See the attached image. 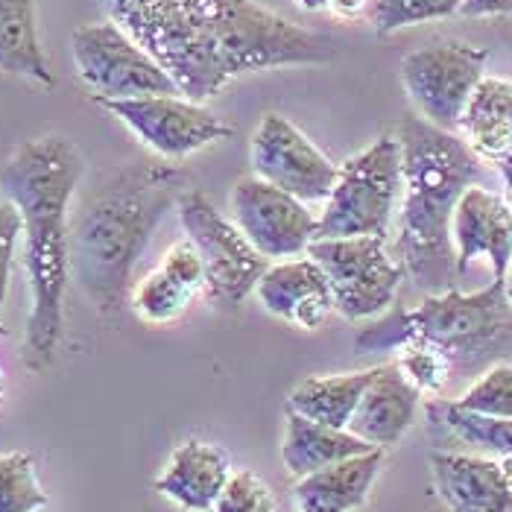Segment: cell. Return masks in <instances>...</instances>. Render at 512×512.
I'll return each mask as SVG.
<instances>
[{
  "label": "cell",
  "mask_w": 512,
  "mask_h": 512,
  "mask_svg": "<svg viewBox=\"0 0 512 512\" xmlns=\"http://www.w3.org/2000/svg\"><path fill=\"white\" fill-rule=\"evenodd\" d=\"M372 381V369L343 372V375H316L293 387L287 398V410L299 413L311 422H322L331 428H346L355 416L357 404Z\"/></svg>",
  "instance_id": "cell-24"
},
{
  "label": "cell",
  "mask_w": 512,
  "mask_h": 512,
  "mask_svg": "<svg viewBox=\"0 0 512 512\" xmlns=\"http://www.w3.org/2000/svg\"><path fill=\"white\" fill-rule=\"evenodd\" d=\"M255 293L267 314L278 316L302 331L322 328L328 316L334 314L331 284L311 255L270 264Z\"/></svg>",
  "instance_id": "cell-18"
},
{
  "label": "cell",
  "mask_w": 512,
  "mask_h": 512,
  "mask_svg": "<svg viewBox=\"0 0 512 512\" xmlns=\"http://www.w3.org/2000/svg\"><path fill=\"white\" fill-rule=\"evenodd\" d=\"M185 188V173L173 164H129L71 217V276L103 316L126 305L141 255Z\"/></svg>",
  "instance_id": "cell-3"
},
{
  "label": "cell",
  "mask_w": 512,
  "mask_h": 512,
  "mask_svg": "<svg viewBox=\"0 0 512 512\" xmlns=\"http://www.w3.org/2000/svg\"><path fill=\"white\" fill-rule=\"evenodd\" d=\"M156 156L164 161H182L199 150L229 141L235 129L202 103H194L182 94L167 97H132V100H97Z\"/></svg>",
  "instance_id": "cell-11"
},
{
  "label": "cell",
  "mask_w": 512,
  "mask_h": 512,
  "mask_svg": "<svg viewBox=\"0 0 512 512\" xmlns=\"http://www.w3.org/2000/svg\"><path fill=\"white\" fill-rule=\"evenodd\" d=\"M401 194L404 173L398 138L381 135L375 144L340 164L337 185L319 214L316 237H387Z\"/></svg>",
  "instance_id": "cell-6"
},
{
  "label": "cell",
  "mask_w": 512,
  "mask_h": 512,
  "mask_svg": "<svg viewBox=\"0 0 512 512\" xmlns=\"http://www.w3.org/2000/svg\"><path fill=\"white\" fill-rule=\"evenodd\" d=\"M457 132L486 164H498L507 156L512 147V79H480Z\"/></svg>",
  "instance_id": "cell-22"
},
{
  "label": "cell",
  "mask_w": 512,
  "mask_h": 512,
  "mask_svg": "<svg viewBox=\"0 0 512 512\" xmlns=\"http://www.w3.org/2000/svg\"><path fill=\"white\" fill-rule=\"evenodd\" d=\"M47 492L39 483L30 451L0 454V512H39L47 507Z\"/></svg>",
  "instance_id": "cell-26"
},
{
  "label": "cell",
  "mask_w": 512,
  "mask_h": 512,
  "mask_svg": "<svg viewBox=\"0 0 512 512\" xmlns=\"http://www.w3.org/2000/svg\"><path fill=\"white\" fill-rule=\"evenodd\" d=\"M395 138L404 173L395 252L404 276L425 296L454 290L460 276L451 220L460 197L480 182L483 161L463 135L439 129L419 115H404Z\"/></svg>",
  "instance_id": "cell-4"
},
{
  "label": "cell",
  "mask_w": 512,
  "mask_h": 512,
  "mask_svg": "<svg viewBox=\"0 0 512 512\" xmlns=\"http://www.w3.org/2000/svg\"><path fill=\"white\" fill-rule=\"evenodd\" d=\"M232 474L229 451L214 442L188 439L173 448L164 472L158 474L156 492L182 510L211 512Z\"/></svg>",
  "instance_id": "cell-19"
},
{
  "label": "cell",
  "mask_w": 512,
  "mask_h": 512,
  "mask_svg": "<svg viewBox=\"0 0 512 512\" xmlns=\"http://www.w3.org/2000/svg\"><path fill=\"white\" fill-rule=\"evenodd\" d=\"M419 404H422V393L404 375L398 360L381 363L372 369V381L357 404L349 431L363 442H369L372 448L387 451L413 428Z\"/></svg>",
  "instance_id": "cell-17"
},
{
  "label": "cell",
  "mask_w": 512,
  "mask_h": 512,
  "mask_svg": "<svg viewBox=\"0 0 512 512\" xmlns=\"http://www.w3.org/2000/svg\"><path fill=\"white\" fill-rule=\"evenodd\" d=\"M305 12H322V9H328V0H296Z\"/></svg>",
  "instance_id": "cell-35"
},
{
  "label": "cell",
  "mask_w": 512,
  "mask_h": 512,
  "mask_svg": "<svg viewBox=\"0 0 512 512\" xmlns=\"http://www.w3.org/2000/svg\"><path fill=\"white\" fill-rule=\"evenodd\" d=\"M398 366L404 369V375L419 387V393L439 395L448 390V384L454 381V369L451 360L442 355L439 349L428 346V343H404L398 349Z\"/></svg>",
  "instance_id": "cell-29"
},
{
  "label": "cell",
  "mask_w": 512,
  "mask_h": 512,
  "mask_svg": "<svg viewBox=\"0 0 512 512\" xmlns=\"http://www.w3.org/2000/svg\"><path fill=\"white\" fill-rule=\"evenodd\" d=\"M510 205H512V185H510Z\"/></svg>",
  "instance_id": "cell-38"
},
{
  "label": "cell",
  "mask_w": 512,
  "mask_h": 512,
  "mask_svg": "<svg viewBox=\"0 0 512 512\" xmlns=\"http://www.w3.org/2000/svg\"><path fill=\"white\" fill-rule=\"evenodd\" d=\"M428 343L451 360L454 378L483 375L495 363L512 360V302L507 281L492 278L477 293L445 290L425 296L410 311H393L363 328L355 346L360 355L401 349L404 343Z\"/></svg>",
  "instance_id": "cell-5"
},
{
  "label": "cell",
  "mask_w": 512,
  "mask_h": 512,
  "mask_svg": "<svg viewBox=\"0 0 512 512\" xmlns=\"http://www.w3.org/2000/svg\"><path fill=\"white\" fill-rule=\"evenodd\" d=\"M428 416L436 428L457 436L466 445H477L495 457H512V419L480 416L472 410H463L457 401H445V398H434L428 404Z\"/></svg>",
  "instance_id": "cell-25"
},
{
  "label": "cell",
  "mask_w": 512,
  "mask_h": 512,
  "mask_svg": "<svg viewBox=\"0 0 512 512\" xmlns=\"http://www.w3.org/2000/svg\"><path fill=\"white\" fill-rule=\"evenodd\" d=\"M369 451H375V448L369 442H363L360 436L352 434V431L311 422V419L287 410V431H284L281 457H284L287 472L293 474L296 480L322 472L328 466H337L343 460L369 454Z\"/></svg>",
  "instance_id": "cell-21"
},
{
  "label": "cell",
  "mask_w": 512,
  "mask_h": 512,
  "mask_svg": "<svg viewBox=\"0 0 512 512\" xmlns=\"http://www.w3.org/2000/svg\"><path fill=\"white\" fill-rule=\"evenodd\" d=\"M85 176V158L68 138L44 135L21 144L0 170V194L21 211L30 316L24 363L44 372L65 334L71 278V202Z\"/></svg>",
  "instance_id": "cell-2"
},
{
  "label": "cell",
  "mask_w": 512,
  "mask_h": 512,
  "mask_svg": "<svg viewBox=\"0 0 512 512\" xmlns=\"http://www.w3.org/2000/svg\"><path fill=\"white\" fill-rule=\"evenodd\" d=\"M18 240H21V211L9 199L0 197V316H3V305H6V293H9Z\"/></svg>",
  "instance_id": "cell-31"
},
{
  "label": "cell",
  "mask_w": 512,
  "mask_h": 512,
  "mask_svg": "<svg viewBox=\"0 0 512 512\" xmlns=\"http://www.w3.org/2000/svg\"><path fill=\"white\" fill-rule=\"evenodd\" d=\"M460 15H466V18H498V15H512V0H463Z\"/></svg>",
  "instance_id": "cell-32"
},
{
  "label": "cell",
  "mask_w": 512,
  "mask_h": 512,
  "mask_svg": "<svg viewBox=\"0 0 512 512\" xmlns=\"http://www.w3.org/2000/svg\"><path fill=\"white\" fill-rule=\"evenodd\" d=\"M109 12L194 103H208L243 74L337 56L334 41L258 0H109Z\"/></svg>",
  "instance_id": "cell-1"
},
{
  "label": "cell",
  "mask_w": 512,
  "mask_h": 512,
  "mask_svg": "<svg viewBox=\"0 0 512 512\" xmlns=\"http://www.w3.org/2000/svg\"><path fill=\"white\" fill-rule=\"evenodd\" d=\"M179 223L205 264V299L226 314L240 311L246 296L270 270V261L240 232L235 220L214 208L197 188H185L176 202Z\"/></svg>",
  "instance_id": "cell-7"
},
{
  "label": "cell",
  "mask_w": 512,
  "mask_h": 512,
  "mask_svg": "<svg viewBox=\"0 0 512 512\" xmlns=\"http://www.w3.org/2000/svg\"><path fill=\"white\" fill-rule=\"evenodd\" d=\"M199 296H205V264L185 237L164 252L156 270L135 281L129 305L147 325H170L188 314Z\"/></svg>",
  "instance_id": "cell-16"
},
{
  "label": "cell",
  "mask_w": 512,
  "mask_h": 512,
  "mask_svg": "<svg viewBox=\"0 0 512 512\" xmlns=\"http://www.w3.org/2000/svg\"><path fill=\"white\" fill-rule=\"evenodd\" d=\"M0 71L44 88L56 85L39 39L36 0H0Z\"/></svg>",
  "instance_id": "cell-23"
},
{
  "label": "cell",
  "mask_w": 512,
  "mask_h": 512,
  "mask_svg": "<svg viewBox=\"0 0 512 512\" xmlns=\"http://www.w3.org/2000/svg\"><path fill=\"white\" fill-rule=\"evenodd\" d=\"M451 240L457 276L469 273L474 258H489L495 278L507 281L512 267V205L501 194L472 185L457 202Z\"/></svg>",
  "instance_id": "cell-14"
},
{
  "label": "cell",
  "mask_w": 512,
  "mask_h": 512,
  "mask_svg": "<svg viewBox=\"0 0 512 512\" xmlns=\"http://www.w3.org/2000/svg\"><path fill=\"white\" fill-rule=\"evenodd\" d=\"M489 50L466 41H436L401 62V82L419 118L457 132L474 88L486 77Z\"/></svg>",
  "instance_id": "cell-10"
},
{
  "label": "cell",
  "mask_w": 512,
  "mask_h": 512,
  "mask_svg": "<svg viewBox=\"0 0 512 512\" xmlns=\"http://www.w3.org/2000/svg\"><path fill=\"white\" fill-rule=\"evenodd\" d=\"M372 0H328V9L340 18H360L369 12Z\"/></svg>",
  "instance_id": "cell-33"
},
{
  "label": "cell",
  "mask_w": 512,
  "mask_h": 512,
  "mask_svg": "<svg viewBox=\"0 0 512 512\" xmlns=\"http://www.w3.org/2000/svg\"><path fill=\"white\" fill-rule=\"evenodd\" d=\"M384 466V451L375 448L322 472L308 474L293 486L296 512H355L366 507L369 492Z\"/></svg>",
  "instance_id": "cell-20"
},
{
  "label": "cell",
  "mask_w": 512,
  "mask_h": 512,
  "mask_svg": "<svg viewBox=\"0 0 512 512\" xmlns=\"http://www.w3.org/2000/svg\"><path fill=\"white\" fill-rule=\"evenodd\" d=\"M211 512H278L270 483L252 469H237Z\"/></svg>",
  "instance_id": "cell-30"
},
{
  "label": "cell",
  "mask_w": 512,
  "mask_h": 512,
  "mask_svg": "<svg viewBox=\"0 0 512 512\" xmlns=\"http://www.w3.org/2000/svg\"><path fill=\"white\" fill-rule=\"evenodd\" d=\"M431 474L448 512H512V457L434 451Z\"/></svg>",
  "instance_id": "cell-15"
},
{
  "label": "cell",
  "mask_w": 512,
  "mask_h": 512,
  "mask_svg": "<svg viewBox=\"0 0 512 512\" xmlns=\"http://www.w3.org/2000/svg\"><path fill=\"white\" fill-rule=\"evenodd\" d=\"M460 6L463 0H372L366 18L375 27V33L390 36L404 27L451 18L460 12Z\"/></svg>",
  "instance_id": "cell-27"
},
{
  "label": "cell",
  "mask_w": 512,
  "mask_h": 512,
  "mask_svg": "<svg viewBox=\"0 0 512 512\" xmlns=\"http://www.w3.org/2000/svg\"><path fill=\"white\" fill-rule=\"evenodd\" d=\"M0 401H3V366H0Z\"/></svg>",
  "instance_id": "cell-37"
},
{
  "label": "cell",
  "mask_w": 512,
  "mask_h": 512,
  "mask_svg": "<svg viewBox=\"0 0 512 512\" xmlns=\"http://www.w3.org/2000/svg\"><path fill=\"white\" fill-rule=\"evenodd\" d=\"M308 255L331 284L334 311L349 319H378L395 305L404 267L387 252V237H316Z\"/></svg>",
  "instance_id": "cell-8"
},
{
  "label": "cell",
  "mask_w": 512,
  "mask_h": 512,
  "mask_svg": "<svg viewBox=\"0 0 512 512\" xmlns=\"http://www.w3.org/2000/svg\"><path fill=\"white\" fill-rule=\"evenodd\" d=\"M79 79L94 100L176 97L179 88L156 59L115 21L85 24L71 39Z\"/></svg>",
  "instance_id": "cell-9"
},
{
  "label": "cell",
  "mask_w": 512,
  "mask_h": 512,
  "mask_svg": "<svg viewBox=\"0 0 512 512\" xmlns=\"http://www.w3.org/2000/svg\"><path fill=\"white\" fill-rule=\"evenodd\" d=\"M252 173L302 202L331 197L340 164H334L314 141L284 115H267L249 141Z\"/></svg>",
  "instance_id": "cell-12"
},
{
  "label": "cell",
  "mask_w": 512,
  "mask_h": 512,
  "mask_svg": "<svg viewBox=\"0 0 512 512\" xmlns=\"http://www.w3.org/2000/svg\"><path fill=\"white\" fill-rule=\"evenodd\" d=\"M229 205L240 232L267 261L308 255V246L316 240L319 220L308 211V202L258 179L255 173L232 188Z\"/></svg>",
  "instance_id": "cell-13"
},
{
  "label": "cell",
  "mask_w": 512,
  "mask_h": 512,
  "mask_svg": "<svg viewBox=\"0 0 512 512\" xmlns=\"http://www.w3.org/2000/svg\"><path fill=\"white\" fill-rule=\"evenodd\" d=\"M463 410L480 416L512 419V363H495L483 375H477L472 387L457 398Z\"/></svg>",
  "instance_id": "cell-28"
},
{
  "label": "cell",
  "mask_w": 512,
  "mask_h": 512,
  "mask_svg": "<svg viewBox=\"0 0 512 512\" xmlns=\"http://www.w3.org/2000/svg\"><path fill=\"white\" fill-rule=\"evenodd\" d=\"M507 296H510V302H512V267H510V276H507Z\"/></svg>",
  "instance_id": "cell-36"
},
{
  "label": "cell",
  "mask_w": 512,
  "mask_h": 512,
  "mask_svg": "<svg viewBox=\"0 0 512 512\" xmlns=\"http://www.w3.org/2000/svg\"><path fill=\"white\" fill-rule=\"evenodd\" d=\"M495 167H498L501 179H504V182H507V188H510V185H512V147L507 150V156L501 158V161H498Z\"/></svg>",
  "instance_id": "cell-34"
}]
</instances>
